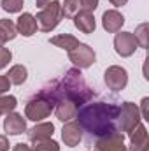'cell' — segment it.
Instances as JSON below:
<instances>
[{
  "instance_id": "cell-5",
  "label": "cell",
  "mask_w": 149,
  "mask_h": 151,
  "mask_svg": "<svg viewBox=\"0 0 149 151\" xmlns=\"http://www.w3.org/2000/svg\"><path fill=\"white\" fill-rule=\"evenodd\" d=\"M53 111H54V104H53L51 100H47L46 97L37 95V97H34V99L27 104V107H25V116H27L28 119H32V121H42L44 118H47Z\"/></svg>"
},
{
  "instance_id": "cell-17",
  "label": "cell",
  "mask_w": 149,
  "mask_h": 151,
  "mask_svg": "<svg viewBox=\"0 0 149 151\" xmlns=\"http://www.w3.org/2000/svg\"><path fill=\"white\" fill-rule=\"evenodd\" d=\"M54 134V125L53 123H39L34 128H30L27 132L28 141L35 142V141H42V139H51Z\"/></svg>"
},
{
  "instance_id": "cell-24",
  "label": "cell",
  "mask_w": 149,
  "mask_h": 151,
  "mask_svg": "<svg viewBox=\"0 0 149 151\" xmlns=\"http://www.w3.org/2000/svg\"><path fill=\"white\" fill-rule=\"evenodd\" d=\"M0 5H2V9H4L5 12L14 14V12H19V11L23 9L25 2H23V0H2Z\"/></svg>"
},
{
  "instance_id": "cell-26",
  "label": "cell",
  "mask_w": 149,
  "mask_h": 151,
  "mask_svg": "<svg viewBox=\"0 0 149 151\" xmlns=\"http://www.w3.org/2000/svg\"><path fill=\"white\" fill-rule=\"evenodd\" d=\"M11 60H12V53H11V49L0 46V70H2L4 67H7Z\"/></svg>"
},
{
  "instance_id": "cell-23",
  "label": "cell",
  "mask_w": 149,
  "mask_h": 151,
  "mask_svg": "<svg viewBox=\"0 0 149 151\" xmlns=\"http://www.w3.org/2000/svg\"><path fill=\"white\" fill-rule=\"evenodd\" d=\"M32 151H60V144L53 139H42L34 142Z\"/></svg>"
},
{
  "instance_id": "cell-28",
  "label": "cell",
  "mask_w": 149,
  "mask_h": 151,
  "mask_svg": "<svg viewBox=\"0 0 149 151\" xmlns=\"http://www.w3.org/2000/svg\"><path fill=\"white\" fill-rule=\"evenodd\" d=\"M140 118L149 121V97H144L140 102Z\"/></svg>"
},
{
  "instance_id": "cell-3",
  "label": "cell",
  "mask_w": 149,
  "mask_h": 151,
  "mask_svg": "<svg viewBox=\"0 0 149 151\" xmlns=\"http://www.w3.org/2000/svg\"><path fill=\"white\" fill-rule=\"evenodd\" d=\"M37 28L40 32H51L54 30L60 21L63 19V12H62V2L58 0H51L46 7H42V11L37 14Z\"/></svg>"
},
{
  "instance_id": "cell-8",
  "label": "cell",
  "mask_w": 149,
  "mask_h": 151,
  "mask_svg": "<svg viewBox=\"0 0 149 151\" xmlns=\"http://www.w3.org/2000/svg\"><path fill=\"white\" fill-rule=\"evenodd\" d=\"M137 47H139V44H137V40H135L132 32H119V34H116V37H114V49H116V53L119 56L128 58V56H132L135 53Z\"/></svg>"
},
{
  "instance_id": "cell-29",
  "label": "cell",
  "mask_w": 149,
  "mask_h": 151,
  "mask_svg": "<svg viewBox=\"0 0 149 151\" xmlns=\"http://www.w3.org/2000/svg\"><path fill=\"white\" fill-rule=\"evenodd\" d=\"M9 88H11L9 79H7L5 76H0V95H4L5 91H9Z\"/></svg>"
},
{
  "instance_id": "cell-27",
  "label": "cell",
  "mask_w": 149,
  "mask_h": 151,
  "mask_svg": "<svg viewBox=\"0 0 149 151\" xmlns=\"http://www.w3.org/2000/svg\"><path fill=\"white\" fill-rule=\"evenodd\" d=\"M79 4L86 12H95V9L98 7V0H79Z\"/></svg>"
},
{
  "instance_id": "cell-7",
  "label": "cell",
  "mask_w": 149,
  "mask_h": 151,
  "mask_svg": "<svg viewBox=\"0 0 149 151\" xmlns=\"http://www.w3.org/2000/svg\"><path fill=\"white\" fill-rule=\"evenodd\" d=\"M104 79H105V84L107 88L112 90V91H121L126 88L128 84V72L125 67H119V65H111L105 74H104Z\"/></svg>"
},
{
  "instance_id": "cell-11",
  "label": "cell",
  "mask_w": 149,
  "mask_h": 151,
  "mask_svg": "<svg viewBox=\"0 0 149 151\" xmlns=\"http://www.w3.org/2000/svg\"><path fill=\"white\" fill-rule=\"evenodd\" d=\"M4 130L9 135H21L23 132H27V119L18 113H9L5 114L4 119Z\"/></svg>"
},
{
  "instance_id": "cell-18",
  "label": "cell",
  "mask_w": 149,
  "mask_h": 151,
  "mask_svg": "<svg viewBox=\"0 0 149 151\" xmlns=\"http://www.w3.org/2000/svg\"><path fill=\"white\" fill-rule=\"evenodd\" d=\"M49 42H51L53 46L60 47V49H65V51H72L75 46L79 44V40H77L74 35H70V34H60V35H54V37L49 39Z\"/></svg>"
},
{
  "instance_id": "cell-33",
  "label": "cell",
  "mask_w": 149,
  "mask_h": 151,
  "mask_svg": "<svg viewBox=\"0 0 149 151\" xmlns=\"http://www.w3.org/2000/svg\"><path fill=\"white\" fill-rule=\"evenodd\" d=\"M49 2H51V0H35V4H37V7H40V9H42V7H46V5H47Z\"/></svg>"
},
{
  "instance_id": "cell-20",
  "label": "cell",
  "mask_w": 149,
  "mask_h": 151,
  "mask_svg": "<svg viewBox=\"0 0 149 151\" xmlns=\"http://www.w3.org/2000/svg\"><path fill=\"white\" fill-rule=\"evenodd\" d=\"M16 35H18L16 25L11 19H0V46H4L7 40H12Z\"/></svg>"
},
{
  "instance_id": "cell-1",
  "label": "cell",
  "mask_w": 149,
  "mask_h": 151,
  "mask_svg": "<svg viewBox=\"0 0 149 151\" xmlns=\"http://www.w3.org/2000/svg\"><path fill=\"white\" fill-rule=\"evenodd\" d=\"M117 114L119 106L107 104V102H93L79 107L77 111V123L81 130H84L90 137L102 139L119 132L117 128Z\"/></svg>"
},
{
  "instance_id": "cell-25",
  "label": "cell",
  "mask_w": 149,
  "mask_h": 151,
  "mask_svg": "<svg viewBox=\"0 0 149 151\" xmlns=\"http://www.w3.org/2000/svg\"><path fill=\"white\" fill-rule=\"evenodd\" d=\"M77 11H79V0H63L62 2V12L65 18H74Z\"/></svg>"
},
{
  "instance_id": "cell-21",
  "label": "cell",
  "mask_w": 149,
  "mask_h": 151,
  "mask_svg": "<svg viewBox=\"0 0 149 151\" xmlns=\"http://www.w3.org/2000/svg\"><path fill=\"white\" fill-rule=\"evenodd\" d=\"M148 34H149V25H148V23H140V25L135 28V34H133V37H135L137 44H139L142 49H148V46H149Z\"/></svg>"
},
{
  "instance_id": "cell-22",
  "label": "cell",
  "mask_w": 149,
  "mask_h": 151,
  "mask_svg": "<svg viewBox=\"0 0 149 151\" xmlns=\"http://www.w3.org/2000/svg\"><path fill=\"white\" fill-rule=\"evenodd\" d=\"M16 106H18L16 97H12V95H0V116L12 113L16 109Z\"/></svg>"
},
{
  "instance_id": "cell-2",
  "label": "cell",
  "mask_w": 149,
  "mask_h": 151,
  "mask_svg": "<svg viewBox=\"0 0 149 151\" xmlns=\"http://www.w3.org/2000/svg\"><path fill=\"white\" fill-rule=\"evenodd\" d=\"M39 95L46 97L53 104L60 100H72L77 106H82L95 95V91L86 84L84 77L81 74V69H70L65 72L62 79L51 81L47 86H44Z\"/></svg>"
},
{
  "instance_id": "cell-16",
  "label": "cell",
  "mask_w": 149,
  "mask_h": 151,
  "mask_svg": "<svg viewBox=\"0 0 149 151\" xmlns=\"http://www.w3.org/2000/svg\"><path fill=\"white\" fill-rule=\"evenodd\" d=\"M16 30H18V34H21L23 37H32V35L37 32V19H35V16L30 14V12H23V14L18 18Z\"/></svg>"
},
{
  "instance_id": "cell-13",
  "label": "cell",
  "mask_w": 149,
  "mask_h": 151,
  "mask_svg": "<svg viewBox=\"0 0 149 151\" xmlns=\"http://www.w3.org/2000/svg\"><path fill=\"white\" fill-rule=\"evenodd\" d=\"M62 139H63L65 146H69V148H75L81 142L82 130H81L77 121H67L65 123V127L62 128Z\"/></svg>"
},
{
  "instance_id": "cell-19",
  "label": "cell",
  "mask_w": 149,
  "mask_h": 151,
  "mask_svg": "<svg viewBox=\"0 0 149 151\" xmlns=\"http://www.w3.org/2000/svg\"><path fill=\"white\" fill-rule=\"evenodd\" d=\"M5 77L9 79L11 84L19 86V84H23V83L27 81V77H28V70H27L25 65H12V67L9 69V72L5 74Z\"/></svg>"
},
{
  "instance_id": "cell-9",
  "label": "cell",
  "mask_w": 149,
  "mask_h": 151,
  "mask_svg": "<svg viewBox=\"0 0 149 151\" xmlns=\"http://www.w3.org/2000/svg\"><path fill=\"white\" fill-rule=\"evenodd\" d=\"M97 151H128L125 146V137L121 132H116L111 135H105L102 139H97L95 142Z\"/></svg>"
},
{
  "instance_id": "cell-31",
  "label": "cell",
  "mask_w": 149,
  "mask_h": 151,
  "mask_svg": "<svg viewBox=\"0 0 149 151\" xmlns=\"http://www.w3.org/2000/svg\"><path fill=\"white\" fill-rule=\"evenodd\" d=\"M12 151H32V148H30L28 144H25V142H19V144L14 146V150Z\"/></svg>"
},
{
  "instance_id": "cell-6",
  "label": "cell",
  "mask_w": 149,
  "mask_h": 151,
  "mask_svg": "<svg viewBox=\"0 0 149 151\" xmlns=\"http://www.w3.org/2000/svg\"><path fill=\"white\" fill-rule=\"evenodd\" d=\"M95 51L88 44H77L72 51H69V60L75 65V69H88L95 63Z\"/></svg>"
},
{
  "instance_id": "cell-12",
  "label": "cell",
  "mask_w": 149,
  "mask_h": 151,
  "mask_svg": "<svg viewBox=\"0 0 149 151\" xmlns=\"http://www.w3.org/2000/svg\"><path fill=\"white\" fill-rule=\"evenodd\" d=\"M123 25H125V16L119 11L111 9V11L104 12V16H102V27H104V30L107 34H117Z\"/></svg>"
},
{
  "instance_id": "cell-14",
  "label": "cell",
  "mask_w": 149,
  "mask_h": 151,
  "mask_svg": "<svg viewBox=\"0 0 149 151\" xmlns=\"http://www.w3.org/2000/svg\"><path fill=\"white\" fill-rule=\"evenodd\" d=\"M79 111V106L72 102V100H60L54 104V114L60 121L67 123V121H72Z\"/></svg>"
},
{
  "instance_id": "cell-15",
  "label": "cell",
  "mask_w": 149,
  "mask_h": 151,
  "mask_svg": "<svg viewBox=\"0 0 149 151\" xmlns=\"http://www.w3.org/2000/svg\"><path fill=\"white\" fill-rule=\"evenodd\" d=\"M74 25L75 28L82 34H93L97 28V21L93 12H86V11H77L74 14Z\"/></svg>"
},
{
  "instance_id": "cell-30",
  "label": "cell",
  "mask_w": 149,
  "mask_h": 151,
  "mask_svg": "<svg viewBox=\"0 0 149 151\" xmlns=\"http://www.w3.org/2000/svg\"><path fill=\"white\" fill-rule=\"evenodd\" d=\"M0 151H9V139L5 135H0Z\"/></svg>"
},
{
  "instance_id": "cell-32",
  "label": "cell",
  "mask_w": 149,
  "mask_h": 151,
  "mask_svg": "<svg viewBox=\"0 0 149 151\" xmlns=\"http://www.w3.org/2000/svg\"><path fill=\"white\" fill-rule=\"evenodd\" d=\"M109 2H111L114 7H123V5L128 4V0H109Z\"/></svg>"
},
{
  "instance_id": "cell-10",
  "label": "cell",
  "mask_w": 149,
  "mask_h": 151,
  "mask_svg": "<svg viewBox=\"0 0 149 151\" xmlns=\"http://www.w3.org/2000/svg\"><path fill=\"white\" fill-rule=\"evenodd\" d=\"M130 151H148L149 150V135H148V128L139 123L130 134Z\"/></svg>"
},
{
  "instance_id": "cell-4",
  "label": "cell",
  "mask_w": 149,
  "mask_h": 151,
  "mask_svg": "<svg viewBox=\"0 0 149 151\" xmlns=\"http://www.w3.org/2000/svg\"><path fill=\"white\" fill-rule=\"evenodd\" d=\"M140 111L133 102H123L119 107V114H117V128L119 132H126L130 134L139 123H140Z\"/></svg>"
}]
</instances>
